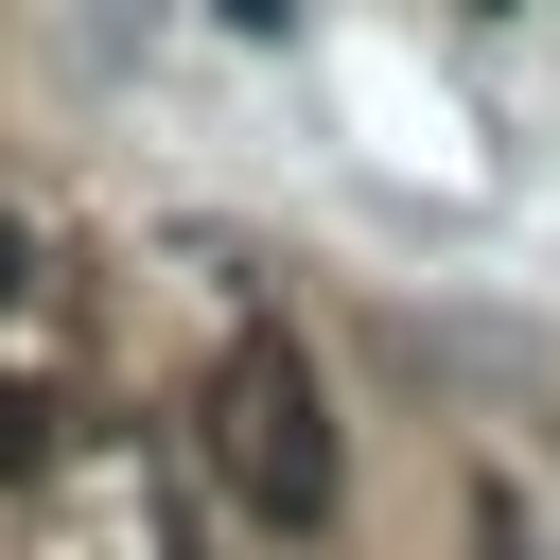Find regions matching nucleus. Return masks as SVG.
I'll return each instance as SVG.
<instances>
[{
	"mask_svg": "<svg viewBox=\"0 0 560 560\" xmlns=\"http://www.w3.org/2000/svg\"><path fill=\"white\" fill-rule=\"evenodd\" d=\"M192 438H210V472L280 525V542H315L332 525V490H350V455H332V402H315V368H298V332H228L210 350V385H192Z\"/></svg>",
	"mask_w": 560,
	"mask_h": 560,
	"instance_id": "obj_1",
	"label": "nucleus"
},
{
	"mask_svg": "<svg viewBox=\"0 0 560 560\" xmlns=\"http://www.w3.org/2000/svg\"><path fill=\"white\" fill-rule=\"evenodd\" d=\"M35 455H52V402H18V385H0V472H35Z\"/></svg>",
	"mask_w": 560,
	"mask_h": 560,
	"instance_id": "obj_2",
	"label": "nucleus"
},
{
	"mask_svg": "<svg viewBox=\"0 0 560 560\" xmlns=\"http://www.w3.org/2000/svg\"><path fill=\"white\" fill-rule=\"evenodd\" d=\"M210 18H228V35H298V0H210Z\"/></svg>",
	"mask_w": 560,
	"mask_h": 560,
	"instance_id": "obj_3",
	"label": "nucleus"
},
{
	"mask_svg": "<svg viewBox=\"0 0 560 560\" xmlns=\"http://www.w3.org/2000/svg\"><path fill=\"white\" fill-rule=\"evenodd\" d=\"M0 298H35V228H0Z\"/></svg>",
	"mask_w": 560,
	"mask_h": 560,
	"instance_id": "obj_4",
	"label": "nucleus"
},
{
	"mask_svg": "<svg viewBox=\"0 0 560 560\" xmlns=\"http://www.w3.org/2000/svg\"><path fill=\"white\" fill-rule=\"evenodd\" d=\"M490 560H542V542H525V508H490Z\"/></svg>",
	"mask_w": 560,
	"mask_h": 560,
	"instance_id": "obj_5",
	"label": "nucleus"
}]
</instances>
